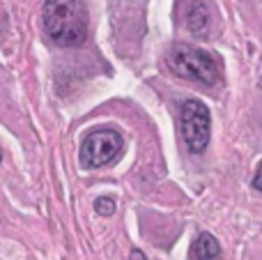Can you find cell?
<instances>
[{
    "mask_svg": "<svg viewBox=\"0 0 262 260\" xmlns=\"http://www.w3.org/2000/svg\"><path fill=\"white\" fill-rule=\"evenodd\" d=\"M168 67L182 78H191L203 85H214L221 76V62L216 55L198 46L177 44L168 53Z\"/></svg>",
    "mask_w": 262,
    "mask_h": 260,
    "instance_id": "7a4b0ae2",
    "label": "cell"
},
{
    "mask_svg": "<svg viewBox=\"0 0 262 260\" xmlns=\"http://www.w3.org/2000/svg\"><path fill=\"white\" fill-rule=\"evenodd\" d=\"M253 187L262 191V164L258 166V170H255V178H253Z\"/></svg>",
    "mask_w": 262,
    "mask_h": 260,
    "instance_id": "ba28073f",
    "label": "cell"
},
{
    "mask_svg": "<svg viewBox=\"0 0 262 260\" xmlns=\"http://www.w3.org/2000/svg\"><path fill=\"white\" fill-rule=\"evenodd\" d=\"M44 30L58 46H81L88 37L85 0H44Z\"/></svg>",
    "mask_w": 262,
    "mask_h": 260,
    "instance_id": "6da1fadb",
    "label": "cell"
},
{
    "mask_svg": "<svg viewBox=\"0 0 262 260\" xmlns=\"http://www.w3.org/2000/svg\"><path fill=\"white\" fill-rule=\"evenodd\" d=\"M191 260H221V244L209 233H200L191 244Z\"/></svg>",
    "mask_w": 262,
    "mask_h": 260,
    "instance_id": "5b68a950",
    "label": "cell"
},
{
    "mask_svg": "<svg viewBox=\"0 0 262 260\" xmlns=\"http://www.w3.org/2000/svg\"><path fill=\"white\" fill-rule=\"evenodd\" d=\"M131 260H147V258H145V253H143V251L134 249V251H131Z\"/></svg>",
    "mask_w": 262,
    "mask_h": 260,
    "instance_id": "9c48e42d",
    "label": "cell"
},
{
    "mask_svg": "<svg viewBox=\"0 0 262 260\" xmlns=\"http://www.w3.org/2000/svg\"><path fill=\"white\" fill-rule=\"evenodd\" d=\"M182 120V138L186 147L193 155H203L205 147L209 145V129H212V118L209 109L200 99H186L180 111Z\"/></svg>",
    "mask_w": 262,
    "mask_h": 260,
    "instance_id": "3957f363",
    "label": "cell"
},
{
    "mask_svg": "<svg viewBox=\"0 0 262 260\" xmlns=\"http://www.w3.org/2000/svg\"><path fill=\"white\" fill-rule=\"evenodd\" d=\"M0 159H3V152H0Z\"/></svg>",
    "mask_w": 262,
    "mask_h": 260,
    "instance_id": "30bf717a",
    "label": "cell"
},
{
    "mask_svg": "<svg viewBox=\"0 0 262 260\" xmlns=\"http://www.w3.org/2000/svg\"><path fill=\"white\" fill-rule=\"evenodd\" d=\"M209 26V9L205 0H191L189 9H186V28L193 35H203Z\"/></svg>",
    "mask_w": 262,
    "mask_h": 260,
    "instance_id": "8992f818",
    "label": "cell"
},
{
    "mask_svg": "<svg viewBox=\"0 0 262 260\" xmlns=\"http://www.w3.org/2000/svg\"><path fill=\"white\" fill-rule=\"evenodd\" d=\"M122 136L115 129H97L83 141L81 164L85 168H104L122 155Z\"/></svg>",
    "mask_w": 262,
    "mask_h": 260,
    "instance_id": "277c9868",
    "label": "cell"
},
{
    "mask_svg": "<svg viewBox=\"0 0 262 260\" xmlns=\"http://www.w3.org/2000/svg\"><path fill=\"white\" fill-rule=\"evenodd\" d=\"M95 210L99 212L101 216H111L115 212V201L113 198H97V203H95Z\"/></svg>",
    "mask_w": 262,
    "mask_h": 260,
    "instance_id": "52a82bcc",
    "label": "cell"
}]
</instances>
